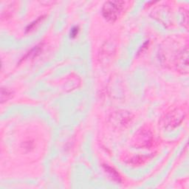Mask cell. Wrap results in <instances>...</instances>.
Here are the masks:
<instances>
[{"instance_id":"obj_1","label":"cell","mask_w":189,"mask_h":189,"mask_svg":"<svg viewBox=\"0 0 189 189\" xmlns=\"http://www.w3.org/2000/svg\"><path fill=\"white\" fill-rule=\"evenodd\" d=\"M125 2L121 1L106 2L103 8V16L109 22H115L118 19L124 10Z\"/></svg>"},{"instance_id":"obj_2","label":"cell","mask_w":189,"mask_h":189,"mask_svg":"<svg viewBox=\"0 0 189 189\" xmlns=\"http://www.w3.org/2000/svg\"><path fill=\"white\" fill-rule=\"evenodd\" d=\"M10 96H11V93L8 90L2 88V90H1V102L3 103L5 101H7L10 98Z\"/></svg>"},{"instance_id":"obj_3","label":"cell","mask_w":189,"mask_h":189,"mask_svg":"<svg viewBox=\"0 0 189 189\" xmlns=\"http://www.w3.org/2000/svg\"><path fill=\"white\" fill-rule=\"evenodd\" d=\"M104 167H105V169H106V172H109V173H110V174L112 175V177L114 178L115 180H117V182L120 181V177L119 176L118 174H117L115 171H114V170L112 169V168H110V167H108V166H104Z\"/></svg>"},{"instance_id":"obj_4","label":"cell","mask_w":189,"mask_h":189,"mask_svg":"<svg viewBox=\"0 0 189 189\" xmlns=\"http://www.w3.org/2000/svg\"><path fill=\"white\" fill-rule=\"evenodd\" d=\"M79 27H73L72 30H71V32H70V36L72 37V38H73V37H75V35H77L78 33H79Z\"/></svg>"}]
</instances>
